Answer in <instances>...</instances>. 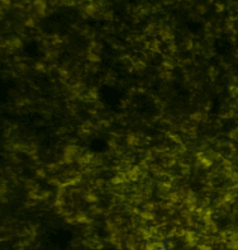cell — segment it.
<instances>
[{
  "mask_svg": "<svg viewBox=\"0 0 238 250\" xmlns=\"http://www.w3.org/2000/svg\"><path fill=\"white\" fill-rule=\"evenodd\" d=\"M85 198H86V201H88V202H95V201L98 199V198H96L94 194H88Z\"/></svg>",
  "mask_w": 238,
  "mask_h": 250,
  "instance_id": "2",
  "label": "cell"
},
{
  "mask_svg": "<svg viewBox=\"0 0 238 250\" xmlns=\"http://www.w3.org/2000/svg\"><path fill=\"white\" fill-rule=\"evenodd\" d=\"M85 244L91 248V249H101L103 248V244L98 240V239H89V240H86L85 241Z\"/></svg>",
  "mask_w": 238,
  "mask_h": 250,
  "instance_id": "1",
  "label": "cell"
}]
</instances>
